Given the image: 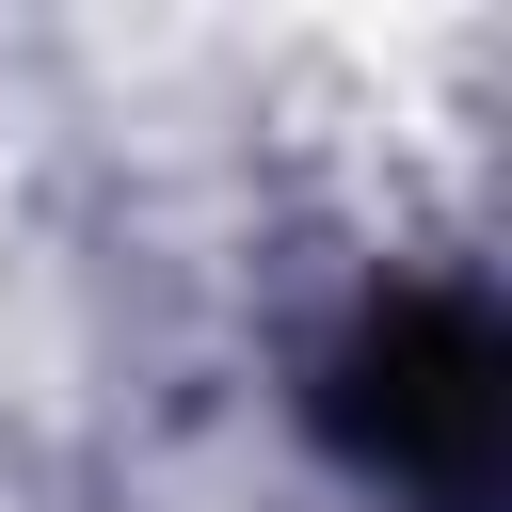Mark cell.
<instances>
[{
	"mask_svg": "<svg viewBox=\"0 0 512 512\" xmlns=\"http://www.w3.org/2000/svg\"><path fill=\"white\" fill-rule=\"evenodd\" d=\"M320 432L400 512H496L512 480V352L464 288H368L320 352Z\"/></svg>",
	"mask_w": 512,
	"mask_h": 512,
	"instance_id": "1",
	"label": "cell"
}]
</instances>
